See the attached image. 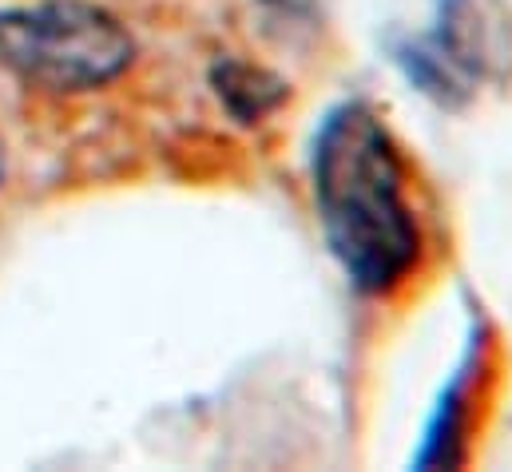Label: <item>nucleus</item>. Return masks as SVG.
<instances>
[{
    "mask_svg": "<svg viewBox=\"0 0 512 472\" xmlns=\"http://www.w3.org/2000/svg\"><path fill=\"white\" fill-rule=\"evenodd\" d=\"M310 179L322 235L346 282L358 294L397 290L421 254V231L405 199L401 151L370 104L346 100L326 112Z\"/></svg>",
    "mask_w": 512,
    "mask_h": 472,
    "instance_id": "1",
    "label": "nucleus"
},
{
    "mask_svg": "<svg viewBox=\"0 0 512 472\" xmlns=\"http://www.w3.org/2000/svg\"><path fill=\"white\" fill-rule=\"evenodd\" d=\"M135 56L128 28L84 0H40L0 8V68L48 92L112 84Z\"/></svg>",
    "mask_w": 512,
    "mask_h": 472,
    "instance_id": "2",
    "label": "nucleus"
},
{
    "mask_svg": "<svg viewBox=\"0 0 512 472\" xmlns=\"http://www.w3.org/2000/svg\"><path fill=\"white\" fill-rule=\"evenodd\" d=\"M485 44H481V16L473 12V0H441L429 32L409 40L397 60L405 64L409 80L437 96L441 104H453L473 92L485 68Z\"/></svg>",
    "mask_w": 512,
    "mask_h": 472,
    "instance_id": "3",
    "label": "nucleus"
},
{
    "mask_svg": "<svg viewBox=\"0 0 512 472\" xmlns=\"http://www.w3.org/2000/svg\"><path fill=\"white\" fill-rule=\"evenodd\" d=\"M266 76L258 72V68H247V64H223L219 72H215V84H219V96H223V104L235 112L239 119H255L262 116L266 108H274L278 104V84L270 80L266 88H258Z\"/></svg>",
    "mask_w": 512,
    "mask_h": 472,
    "instance_id": "4",
    "label": "nucleus"
},
{
    "mask_svg": "<svg viewBox=\"0 0 512 472\" xmlns=\"http://www.w3.org/2000/svg\"><path fill=\"white\" fill-rule=\"evenodd\" d=\"M0 175H4V143H0Z\"/></svg>",
    "mask_w": 512,
    "mask_h": 472,
    "instance_id": "5",
    "label": "nucleus"
}]
</instances>
